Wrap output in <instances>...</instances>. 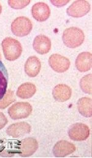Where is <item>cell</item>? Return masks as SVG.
Masks as SVG:
<instances>
[{
	"instance_id": "obj_15",
	"label": "cell",
	"mask_w": 92,
	"mask_h": 158,
	"mask_svg": "<svg viewBox=\"0 0 92 158\" xmlns=\"http://www.w3.org/2000/svg\"><path fill=\"white\" fill-rule=\"evenodd\" d=\"M41 64L39 59L35 56L29 57L25 64V72L30 77H36L41 70Z\"/></svg>"
},
{
	"instance_id": "obj_4",
	"label": "cell",
	"mask_w": 92,
	"mask_h": 158,
	"mask_svg": "<svg viewBox=\"0 0 92 158\" xmlns=\"http://www.w3.org/2000/svg\"><path fill=\"white\" fill-rule=\"evenodd\" d=\"M32 106L28 102H18L12 105L8 110L9 116L14 120L28 117L32 112Z\"/></svg>"
},
{
	"instance_id": "obj_5",
	"label": "cell",
	"mask_w": 92,
	"mask_h": 158,
	"mask_svg": "<svg viewBox=\"0 0 92 158\" xmlns=\"http://www.w3.org/2000/svg\"><path fill=\"white\" fill-rule=\"evenodd\" d=\"M68 135L70 138L74 141L86 140L90 135V129L84 124L77 123L71 127Z\"/></svg>"
},
{
	"instance_id": "obj_6",
	"label": "cell",
	"mask_w": 92,
	"mask_h": 158,
	"mask_svg": "<svg viewBox=\"0 0 92 158\" xmlns=\"http://www.w3.org/2000/svg\"><path fill=\"white\" fill-rule=\"evenodd\" d=\"M90 9V4L87 1H74L67 9V14L73 17H81L86 15Z\"/></svg>"
},
{
	"instance_id": "obj_22",
	"label": "cell",
	"mask_w": 92,
	"mask_h": 158,
	"mask_svg": "<svg viewBox=\"0 0 92 158\" xmlns=\"http://www.w3.org/2000/svg\"><path fill=\"white\" fill-rule=\"evenodd\" d=\"M7 119L6 117L2 113L0 112V130L4 128L5 126L7 124Z\"/></svg>"
},
{
	"instance_id": "obj_24",
	"label": "cell",
	"mask_w": 92,
	"mask_h": 158,
	"mask_svg": "<svg viewBox=\"0 0 92 158\" xmlns=\"http://www.w3.org/2000/svg\"><path fill=\"white\" fill-rule=\"evenodd\" d=\"M1 11H2V6H1V4H0V14H1Z\"/></svg>"
},
{
	"instance_id": "obj_11",
	"label": "cell",
	"mask_w": 92,
	"mask_h": 158,
	"mask_svg": "<svg viewBox=\"0 0 92 158\" xmlns=\"http://www.w3.org/2000/svg\"><path fill=\"white\" fill-rule=\"evenodd\" d=\"M75 150L76 147L74 144L66 140H61L55 144L54 147L53 152L55 156L62 158L72 154Z\"/></svg>"
},
{
	"instance_id": "obj_7",
	"label": "cell",
	"mask_w": 92,
	"mask_h": 158,
	"mask_svg": "<svg viewBox=\"0 0 92 158\" xmlns=\"http://www.w3.org/2000/svg\"><path fill=\"white\" fill-rule=\"evenodd\" d=\"M18 154L22 157H28L33 155L38 148V143L33 138H26L19 142Z\"/></svg>"
},
{
	"instance_id": "obj_12",
	"label": "cell",
	"mask_w": 92,
	"mask_h": 158,
	"mask_svg": "<svg viewBox=\"0 0 92 158\" xmlns=\"http://www.w3.org/2000/svg\"><path fill=\"white\" fill-rule=\"evenodd\" d=\"M33 48L38 54H46L51 49L50 40L46 36L38 35L34 40Z\"/></svg>"
},
{
	"instance_id": "obj_25",
	"label": "cell",
	"mask_w": 92,
	"mask_h": 158,
	"mask_svg": "<svg viewBox=\"0 0 92 158\" xmlns=\"http://www.w3.org/2000/svg\"><path fill=\"white\" fill-rule=\"evenodd\" d=\"M1 54H0V59H1Z\"/></svg>"
},
{
	"instance_id": "obj_21",
	"label": "cell",
	"mask_w": 92,
	"mask_h": 158,
	"mask_svg": "<svg viewBox=\"0 0 92 158\" xmlns=\"http://www.w3.org/2000/svg\"><path fill=\"white\" fill-rule=\"evenodd\" d=\"M30 3V1H8L9 5L14 9H22Z\"/></svg>"
},
{
	"instance_id": "obj_1",
	"label": "cell",
	"mask_w": 92,
	"mask_h": 158,
	"mask_svg": "<svg viewBox=\"0 0 92 158\" xmlns=\"http://www.w3.org/2000/svg\"><path fill=\"white\" fill-rule=\"evenodd\" d=\"M4 57L9 61L17 60L22 52V47L18 41L10 37L6 38L2 42Z\"/></svg>"
},
{
	"instance_id": "obj_18",
	"label": "cell",
	"mask_w": 92,
	"mask_h": 158,
	"mask_svg": "<svg viewBox=\"0 0 92 158\" xmlns=\"http://www.w3.org/2000/svg\"><path fill=\"white\" fill-rule=\"evenodd\" d=\"M8 83V73L7 71L0 60V100L5 95L7 90Z\"/></svg>"
},
{
	"instance_id": "obj_16",
	"label": "cell",
	"mask_w": 92,
	"mask_h": 158,
	"mask_svg": "<svg viewBox=\"0 0 92 158\" xmlns=\"http://www.w3.org/2000/svg\"><path fill=\"white\" fill-rule=\"evenodd\" d=\"M36 88L34 84L30 82H26L22 84L17 89V95L22 98L27 99L33 97L36 93Z\"/></svg>"
},
{
	"instance_id": "obj_10",
	"label": "cell",
	"mask_w": 92,
	"mask_h": 158,
	"mask_svg": "<svg viewBox=\"0 0 92 158\" xmlns=\"http://www.w3.org/2000/svg\"><path fill=\"white\" fill-rule=\"evenodd\" d=\"M31 13L34 19L39 22H44L49 17L50 10L47 4L43 2H40L36 3L33 6Z\"/></svg>"
},
{
	"instance_id": "obj_23",
	"label": "cell",
	"mask_w": 92,
	"mask_h": 158,
	"mask_svg": "<svg viewBox=\"0 0 92 158\" xmlns=\"http://www.w3.org/2000/svg\"><path fill=\"white\" fill-rule=\"evenodd\" d=\"M69 1H51V2L57 7H62L69 2Z\"/></svg>"
},
{
	"instance_id": "obj_3",
	"label": "cell",
	"mask_w": 92,
	"mask_h": 158,
	"mask_svg": "<svg viewBox=\"0 0 92 158\" xmlns=\"http://www.w3.org/2000/svg\"><path fill=\"white\" fill-rule=\"evenodd\" d=\"M33 28L31 20L26 17H19L15 19L11 24V30L17 36L23 37L30 34Z\"/></svg>"
},
{
	"instance_id": "obj_17",
	"label": "cell",
	"mask_w": 92,
	"mask_h": 158,
	"mask_svg": "<svg viewBox=\"0 0 92 158\" xmlns=\"http://www.w3.org/2000/svg\"><path fill=\"white\" fill-rule=\"evenodd\" d=\"M92 104L91 98L88 97L81 98L78 102L79 112L85 117H91L92 115Z\"/></svg>"
},
{
	"instance_id": "obj_2",
	"label": "cell",
	"mask_w": 92,
	"mask_h": 158,
	"mask_svg": "<svg viewBox=\"0 0 92 158\" xmlns=\"http://www.w3.org/2000/svg\"><path fill=\"white\" fill-rule=\"evenodd\" d=\"M62 38L64 44L67 47L75 48L84 43L85 35L81 29L77 27H70L65 30Z\"/></svg>"
},
{
	"instance_id": "obj_13",
	"label": "cell",
	"mask_w": 92,
	"mask_h": 158,
	"mask_svg": "<svg viewBox=\"0 0 92 158\" xmlns=\"http://www.w3.org/2000/svg\"><path fill=\"white\" fill-rule=\"evenodd\" d=\"M52 94L55 100L60 102H64L71 98L72 90L68 85L62 84H58L54 87Z\"/></svg>"
},
{
	"instance_id": "obj_8",
	"label": "cell",
	"mask_w": 92,
	"mask_h": 158,
	"mask_svg": "<svg viewBox=\"0 0 92 158\" xmlns=\"http://www.w3.org/2000/svg\"><path fill=\"white\" fill-rule=\"evenodd\" d=\"M49 64L50 67L58 73H63L67 71L70 67V61L68 59L57 54L50 57Z\"/></svg>"
},
{
	"instance_id": "obj_9",
	"label": "cell",
	"mask_w": 92,
	"mask_h": 158,
	"mask_svg": "<svg viewBox=\"0 0 92 158\" xmlns=\"http://www.w3.org/2000/svg\"><path fill=\"white\" fill-rule=\"evenodd\" d=\"M30 131L31 126L29 124L25 122H20L9 126L6 132L8 135L13 138H18L29 134Z\"/></svg>"
},
{
	"instance_id": "obj_20",
	"label": "cell",
	"mask_w": 92,
	"mask_h": 158,
	"mask_svg": "<svg viewBox=\"0 0 92 158\" xmlns=\"http://www.w3.org/2000/svg\"><path fill=\"white\" fill-rule=\"evenodd\" d=\"M92 74L87 75L83 77L80 82L81 88L83 92L92 95Z\"/></svg>"
},
{
	"instance_id": "obj_14",
	"label": "cell",
	"mask_w": 92,
	"mask_h": 158,
	"mask_svg": "<svg viewBox=\"0 0 92 158\" xmlns=\"http://www.w3.org/2000/svg\"><path fill=\"white\" fill-rule=\"evenodd\" d=\"M92 54L88 52L81 53L76 60L77 69L81 72H86L92 69Z\"/></svg>"
},
{
	"instance_id": "obj_19",
	"label": "cell",
	"mask_w": 92,
	"mask_h": 158,
	"mask_svg": "<svg viewBox=\"0 0 92 158\" xmlns=\"http://www.w3.org/2000/svg\"><path fill=\"white\" fill-rule=\"evenodd\" d=\"M15 100L16 99L14 92L11 90H8L6 91L4 97L0 100V109H5Z\"/></svg>"
}]
</instances>
